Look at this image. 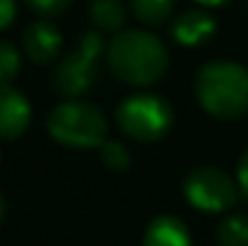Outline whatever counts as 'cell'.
I'll return each instance as SVG.
<instances>
[{
    "instance_id": "7",
    "label": "cell",
    "mask_w": 248,
    "mask_h": 246,
    "mask_svg": "<svg viewBox=\"0 0 248 246\" xmlns=\"http://www.w3.org/2000/svg\"><path fill=\"white\" fill-rule=\"evenodd\" d=\"M61 46H63V34L51 19H36L24 29L22 51L36 66L53 63L61 53Z\"/></svg>"
},
{
    "instance_id": "18",
    "label": "cell",
    "mask_w": 248,
    "mask_h": 246,
    "mask_svg": "<svg viewBox=\"0 0 248 246\" xmlns=\"http://www.w3.org/2000/svg\"><path fill=\"white\" fill-rule=\"evenodd\" d=\"M236 183H239L241 193L248 196V150L244 152V157L239 162V169H236Z\"/></svg>"
},
{
    "instance_id": "19",
    "label": "cell",
    "mask_w": 248,
    "mask_h": 246,
    "mask_svg": "<svg viewBox=\"0 0 248 246\" xmlns=\"http://www.w3.org/2000/svg\"><path fill=\"white\" fill-rule=\"evenodd\" d=\"M195 2H200L205 7H219V5H227L229 0H195Z\"/></svg>"
},
{
    "instance_id": "5",
    "label": "cell",
    "mask_w": 248,
    "mask_h": 246,
    "mask_svg": "<svg viewBox=\"0 0 248 246\" xmlns=\"http://www.w3.org/2000/svg\"><path fill=\"white\" fill-rule=\"evenodd\" d=\"M104 51V41L96 32H89L80 44L58 61L53 70V87L63 97H80L94 87L99 78V56Z\"/></svg>"
},
{
    "instance_id": "15",
    "label": "cell",
    "mask_w": 248,
    "mask_h": 246,
    "mask_svg": "<svg viewBox=\"0 0 248 246\" xmlns=\"http://www.w3.org/2000/svg\"><path fill=\"white\" fill-rule=\"evenodd\" d=\"M22 68V58L15 44L10 41H0V84H10L19 75Z\"/></svg>"
},
{
    "instance_id": "2",
    "label": "cell",
    "mask_w": 248,
    "mask_h": 246,
    "mask_svg": "<svg viewBox=\"0 0 248 246\" xmlns=\"http://www.w3.org/2000/svg\"><path fill=\"white\" fill-rule=\"evenodd\" d=\"M195 97L200 106L222 121L248 114V68L234 61H212L198 70Z\"/></svg>"
},
{
    "instance_id": "14",
    "label": "cell",
    "mask_w": 248,
    "mask_h": 246,
    "mask_svg": "<svg viewBox=\"0 0 248 246\" xmlns=\"http://www.w3.org/2000/svg\"><path fill=\"white\" fill-rule=\"evenodd\" d=\"M99 160L111 171H125L130 166V152L118 140H104L99 145Z\"/></svg>"
},
{
    "instance_id": "6",
    "label": "cell",
    "mask_w": 248,
    "mask_h": 246,
    "mask_svg": "<svg viewBox=\"0 0 248 246\" xmlns=\"http://www.w3.org/2000/svg\"><path fill=\"white\" fill-rule=\"evenodd\" d=\"M183 193L188 203L202 213H224L236 205L241 188L227 171L215 166H200L186 176Z\"/></svg>"
},
{
    "instance_id": "11",
    "label": "cell",
    "mask_w": 248,
    "mask_h": 246,
    "mask_svg": "<svg viewBox=\"0 0 248 246\" xmlns=\"http://www.w3.org/2000/svg\"><path fill=\"white\" fill-rule=\"evenodd\" d=\"M89 17L96 24V29L101 32H121L125 19H128V10L123 5V0H92L89 2Z\"/></svg>"
},
{
    "instance_id": "8",
    "label": "cell",
    "mask_w": 248,
    "mask_h": 246,
    "mask_svg": "<svg viewBox=\"0 0 248 246\" xmlns=\"http://www.w3.org/2000/svg\"><path fill=\"white\" fill-rule=\"evenodd\" d=\"M31 123V104L12 84H0V140H17Z\"/></svg>"
},
{
    "instance_id": "12",
    "label": "cell",
    "mask_w": 248,
    "mask_h": 246,
    "mask_svg": "<svg viewBox=\"0 0 248 246\" xmlns=\"http://www.w3.org/2000/svg\"><path fill=\"white\" fill-rule=\"evenodd\" d=\"M176 0H130V10L133 15L147 24V27H159L173 12Z\"/></svg>"
},
{
    "instance_id": "3",
    "label": "cell",
    "mask_w": 248,
    "mask_h": 246,
    "mask_svg": "<svg viewBox=\"0 0 248 246\" xmlns=\"http://www.w3.org/2000/svg\"><path fill=\"white\" fill-rule=\"evenodd\" d=\"M48 135L68 148H99L106 140V116L99 106L68 99L58 104L46 118Z\"/></svg>"
},
{
    "instance_id": "10",
    "label": "cell",
    "mask_w": 248,
    "mask_h": 246,
    "mask_svg": "<svg viewBox=\"0 0 248 246\" xmlns=\"http://www.w3.org/2000/svg\"><path fill=\"white\" fill-rule=\"evenodd\" d=\"M145 246H190V232L178 217L162 215L150 222L145 232Z\"/></svg>"
},
{
    "instance_id": "20",
    "label": "cell",
    "mask_w": 248,
    "mask_h": 246,
    "mask_svg": "<svg viewBox=\"0 0 248 246\" xmlns=\"http://www.w3.org/2000/svg\"><path fill=\"white\" fill-rule=\"evenodd\" d=\"M2 215H5V200H2V196H0V220H2Z\"/></svg>"
},
{
    "instance_id": "1",
    "label": "cell",
    "mask_w": 248,
    "mask_h": 246,
    "mask_svg": "<svg viewBox=\"0 0 248 246\" xmlns=\"http://www.w3.org/2000/svg\"><path fill=\"white\" fill-rule=\"evenodd\" d=\"M106 63L116 80L133 87H150L164 78L169 51L162 39L145 29H123L111 39Z\"/></svg>"
},
{
    "instance_id": "4",
    "label": "cell",
    "mask_w": 248,
    "mask_h": 246,
    "mask_svg": "<svg viewBox=\"0 0 248 246\" xmlns=\"http://www.w3.org/2000/svg\"><path fill=\"white\" fill-rule=\"evenodd\" d=\"M116 123L123 135L138 143L162 140L171 131L173 109L164 97L152 92H138L125 97L116 109Z\"/></svg>"
},
{
    "instance_id": "16",
    "label": "cell",
    "mask_w": 248,
    "mask_h": 246,
    "mask_svg": "<svg viewBox=\"0 0 248 246\" xmlns=\"http://www.w3.org/2000/svg\"><path fill=\"white\" fill-rule=\"evenodd\" d=\"M24 2L29 10H34L41 17H58L70 7L73 0H24Z\"/></svg>"
},
{
    "instance_id": "17",
    "label": "cell",
    "mask_w": 248,
    "mask_h": 246,
    "mask_svg": "<svg viewBox=\"0 0 248 246\" xmlns=\"http://www.w3.org/2000/svg\"><path fill=\"white\" fill-rule=\"evenodd\" d=\"M17 15V0H0V32L12 24Z\"/></svg>"
},
{
    "instance_id": "13",
    "label": "cell",
    "mask_w": 248,
    "mask_h": 246,
    "mask_svg": "<svg viewBox=\"0 0 248 246\" xmlns=\"http://www.w3.org/2000/svg\"><path fill=\"white\" fill-rule=\"evenodd\" d=\"M219 246H248V217L229 215L217 227Z\"/></svg>"
},
{
    "instance_id": "9",
    "label": "cell",
    "mask_w": 248,
    "mask_h": 246,
    "mask_svg": "<svg viewBox=\"0 0 248 246\" xmlns=\"http://www.w3.org/2000/svg\"><path fill=\"white\" fill-rule=\"evenodd\" d=\"M217 29V22L205 10H186L171 22V36L181 46H200Z\"/></svg>"
}]
</instances>
